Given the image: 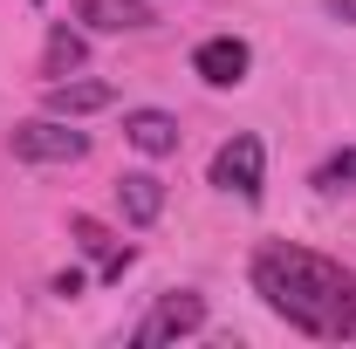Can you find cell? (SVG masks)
<instances>
[{
    "instance_id": "1",
    "label": "cell",
    "mask_w": 356,
    "mask_h": 349,
    "mask_svg": "<svg viewBox=\"0 0 356 349\" xmlns=\"http://www.w3.org/2000/svg\"><path fill=\"white\" fill-rule=\"evenodd\" d=\"M254 295H261L288 329H302L315 343H350L356 336V274L315 247L295 240H267L254 247Z\"/></svg>"
},
{
    "instance_id": "2",
    "label": "cell",
    "mask_w": 356,
    "mask_h": 349,
    "mask_svg": "<svg viewBox=\"0 0 356 349\" xmlns=\"http://www.w3.org/2000/svg\"><path fill=\"white\" fill-rule=\"evenodd\" d=\"M7 144H14L21 165H76V158H89V137L69 117H28V124H14Z\"/></svg>"
},
{
    "instance_id": "3",
    "label": "cell",
    "mask_w": 356,
    "mask_h": 349,
    "mask_svg": "<svg viewBox=\"0 0 356 349\" xmlns=\"http://www.w3.org/2000/svg\"><path fill=\"white\" fill-rule=\"evenodd\" d=\"M199 329H206V295H192V288H172V295H158V308L137 322V349L185 343V336H199Z\"/></svg>"
},
{
    "instance_id": "4",
    "label": "cell",
    "mask_w": 356,
    "mask_h": 349,
    "mask_svg": "<svg viewBox=\"0 0 356 349\" xmlns=\"http://www.w3.org/2000/svg\"><path fill=\"white\" fill-rule=\"evenodd\" d=\"M261 178H267V151L261 137H226L220 151H213V185L220 192H233V199H261Z\"/></svg>"
},
{
    "instance_id": "5",
    "label": "cell",
    "mask_w": 356,
    "mask_h": 349,
    "mask_svg": "<svg viewBox=\"0 0 356 349\" xmlns=\"http://www.w3.org/2000/svg\"><path fill=\"white\" fill-rule=\"evenodd\" d=\"M192 69H199V83L233 89V83H247V69H254V48L240 42V35H213V42L192 48Z\"/></svg>"
},
{
    "instance_id": "6",
    "label": "cell",
    "mask_w": 356,
    "mask_h": 349,
    "mask_svg": "<svg viewBox=\"0 0 356 349\" xmlns=\"http://www.w3.org/2000/svg\"><path fill=\"white\" fill-rule=\"evenodd\" d=\"M76 21L96 35H144L158 14H151V0H76Z\"/></svg>"
},
{
    "instance_id": "7",
    "label": "cell",
    "mask_w": 356,
    "mask_h": 349,
    "mask_svg": "<svg viewBox=\"0 0 356 349\" xmlns=\"http://www.w3.org/2000/svg\"><path fill=\"white\" fill-rule=\"evenodd\" d=\"M178 137H185V131H178L172 110H124V144L144 151V158H172Z\"/></svg>"
},
{
    "instance_id": "8",
    "label": "cell",
    "mask_w": 356,
    "mask_h": 349,
    "mask_svg": "<svg viewBox=\"0 0 356 349\" xmlns=\"http://www.w3.org/2000/svg\"><path fill=\"white\" fill-rule=\"evenodd\" d=\"M117 89L96 83V76H55L48 83V117H89V110H110Z\"/></svg>"
},
{
    "instance_id": "9",
    "label": "cell",
    "mask_w": 356,
    "mask_h": 349,
    "mask_svg": "<svg viewBox=\"0 0 356 349\" xmlns=\"http://www.w3.org/2000/svg\"><path fill=\"white\" fill-rule=\"evenodd\" d=\"M117 213L131 219V226H151V219L165 213V178L158 172H124L117 178Z\"/></svg>"
},
{
    "instance_id": "10",
    "label": "cell",
    "mask_w": 356,
    "mask_h": 349,
    "mask_svg": "<svg viewBox=\"0 0 356 349\" xmlns=\"http://www.w3.org/2000/svg\"><path fill=\"white\" fill-rule=\"evenodd\" d=\"M69 233H76V247H83V254H96V274H103V281H117V274H124V267H131V247H124V240H110V226H96V219H69Z\"/></svg>"
},
{
    "instance_id": "11",
    "label": "cell",
    "mask_w": 356,
    "mask_h": 349,
    "mask_svg": "<svg viewBox=\"0 0 356 349\" xmlns=\"http://www.w3.org/2000/svg\"><path fill=\"white\" fill-rule=\"evenodd\" d=\"M48 76H69V69H83V35L76 28H55L48 35V62H42Z\"/></svg>"
},
{
    "instance_id": "12",
    "label": "cell",
    "mask_w": 356,
    "mask_h": 349,
    "mask_svg": "<svg viewBox=\"0 0 356 349\" xmlns=\"http://www.w3.org/2000/svg\"><path fill=\"white\" fill-rule=\"evenodd\" d=\"M315 185H322V192H356V144H350V151H336V158L315 172Z\"/></svg>"
},
{
    "instance_id": "13",
    "label": "cell",
    "mask_w": 356,
    "mask_h": 349,
    "mask_svg": "<svg viewBox=\"0 0 356 349\" xmlns=\"http://www.w3.org/2000/svg\"><path fill=\"white\" fill-rule=\"evenodd\" d=\"M322 7H329L336 21H350V28H356V0H322Z\"/></svg>"
}]
</instances>
